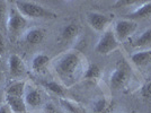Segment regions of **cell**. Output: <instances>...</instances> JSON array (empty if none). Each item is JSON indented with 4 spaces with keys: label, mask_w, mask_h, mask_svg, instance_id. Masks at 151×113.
<instances>
[{
    "label": "cell",
    "mask_w": 151,
    "mask_h": 113,
    "mask_svg": "<svg viewBox=\"0 0 151 113\" xmlns=\"http://www.w3.org/2000/svg\"><path fill=\"white\" fill-rule=\"evenodd\" d=\"M85 61L86 59L80 52L70 50L63 52L53 60V69L59 79L69 85L77 80L80 76H83L87 68L85 67Z\"/></svg>",
    "instance_id": "1"
},
{
    "label": "cell",
    "mask_w": 151,
    "mask_h": 113,
    "mask_svg": "<svg viewBox=\"0 0 151 113\" xmlns=\"http://www.w3.org/2000/svg\"><path fill=\"white\" fill-rule=\"evenodd\" d=\"M16 8L25 18L29 19H54L58 15L50 9L40 5L35 1H26V0H18L15 2Z\"/></svg>",
    "instance_id": "2"
},
{
    "label": "cell",
    "mask_w": 151,
    "mask_h": 113,
    "mask_svg": "<svg viewBox=\"0 0 151 113\" xmlns=\"http://www.w3.org/2000/svg\"><path fill=\"white\" fill-rule=\"evenodd\" d=\"M130 79V67L129 64L122 60L116 63L113 72L109 77V86L113 89H121L126 85Z\"/></svg>",
    "instance_id": "3"
},
{
    "label": "cell",
    "mask_w": 151,
    "mask_h": 113,
    "mask_svg": "<svg viewBox=\"0 0 151 113\" xmlns=\"http://www.w3.org/2000/svg\"><path fill=\"white\" fill-rule=\"evenodd\" d=\"M27 26V18H25L22 14L18 12V9L10 8L8 12V18H7L6 31L10 36H17L24 31Z\"/></svg>",
    "instance_id": "4"
},
{
    "label": "cell",
    "mask_w": 151,
    "mask_h": 113,
    "mask_svg": "<svg viewBox=\"0 0 151 113\" xmlns=\"http://www.w3.org/2000/svg\"><path fill=\"white\" fill-rule=\"evenodd\" d=\"M119 44H120L119 40L115 36L113 30L107 28L105 32H103L101 36L98 40V42L95 46V51L98 54L105 56V54H108L116 50L119 48Z\"/></svg>",
    "instance_id": "5"
},
{
    "label": "cell",
    "mask_w": 151,
    "mask_h": 113,
    "mask_svg": "<svg viewBox=\"0 0 151 113\" xmlns=\"http://www.w3.org/2000/svg\"><path fill=\"white\" fill-rule=\"evenodd\" d=\"M138 28V24L131 20V19H120L117 22H115L114 24V34L116 38L120 41H124L127 38H130L134 32Z\"/></svg>",
    "instance_id": "6"
},
{
    "label": "cell",
    "mask_w": 151,
    "mask_h": 113,
    "mask_svg": "<svg viewBox=\"0 0 151 113\" xmlns=\"http://www.w3.org/2000/svg\"><path fill=\"white\" fill-rule=\"evenodd\" d=\"M111 20H112L111 17L105 15V14L96 13V12H91V13L87 14V23L96 32L106 31Z\"/></svg>",
    "instance_id": "7"
},
{
    "label": "cell",
    "mask_w": 151,
    "mask_h": 113,
    "mask_svg": "<svg viewBox=\"0 0 151 113\" xmlns=\"http://www.w3.org/2000/svg\"><path fill=\"white\" fill-rule=\"evenodd\" d=\"M24 100L27 106L29 107H37L42 103V95L41 92L33 85H26L25 93H24Z\"/></svg>",
    "instance_id": "8"
},
{
    "label": "cell",
    "mask_w": 151,
    "mask_h": 113,
    "mask_svg": "<svg viewBox=\"0 0 151 113\" xmlns=\"http://www.w3.org/2000/svg\"><path fill=\"white\" fill-rule=\"evenodd\" d=\"M8 69L13 77H19L25 71L24 61L17 54H12L8 58Z\"/></svg>",
    "instance_id": "9"
},
{
    "label": "cell",
    "mask_w": 151,
    "mask_h": 113,
    "mask_svg": "<svg viewBox=\"0 0 151 113\" xmlns=\"http://www.w3.org/2000/svg\"><path fill=\"white\" fill-rule=\"evenodd\" d=\"M45 38V32L42 28L38 27H33L29 28L28 31L24 34V40L26 43L32 44V45H36L40 44Z\"/></svg>",
    "instance_id": "10"
},
{
    "label": "cell",
    "mask_w": 151,
    "mask_h": 113,
    "mask_svg": "<svg viewBox=\"0 0 151 113\" xmlns=\"http://www.w3.org/2000/svg\"><path fill=\"white\" fill-rule=\"evenodd\" d=\"M6 104L10 107L13 113H27V105L24 97H16V96H5Z\"/></svg>",
    "instance_id": "11"
},
{
    "label": "cell",
    "mask_w": 151,
    "mask_h": 113,
    "mask_svg": "<svg viewBox=\"0 0 151 113\" xmlns=\"http://www.w3.org/2000/svg\"><path fill=\"white\" fill-rule=\"evenodd\" d=\"M26 83L23 80H16L9 84L5 91V96H16V97H24Z\"/></svg>",
    "instance_id": "12"
},
{
    "label": "cell",
    "mask_w": 151,
    "mask_h": 113,
    "mask_svg": "<svg viewBox=\"0 0 151 113\" xmlns=\"http://www.w3.org/2000/svg\"><path fill=\"white\" fill-rule=\"evenodd\" d=\"M129 19H142V18H148L151 17V1L145 2L141 6L137 8L135 10H133L127 15Z\"/></svg>",
    "instance_id": "13"
},
{
    "label": "cell",
    "mask_w": 151,
    "mask_h": 113,
    "mask_svg": "<svg viewBox=\"0 0 151 113\" xmlns=\"http://www.w3.org/2000/svg\"><path fill=\"white\" fill-rule=\"evenodd\" d=\"M41 84L43 85V87L50 91L52 94L58 95L60 99L64 97V95L67 93V89L64 88L62 84L55 82V80H43V82H41Z\"/></svg>",
    "instance_id": "14"
},
{
    "label": "cell",
    "mask_w": 151,
    "mask_h": 113,
    "mask_svg": "<svg viewBox=\"0 0 151 113\" xmlns=\"http://www.w3.org/2000/svg\"><path fill=\"white\" fill-rule=\"evenodd\" d=\"M51 61L50 56L44 53H38L32 59V70L34 72H40L44 69Z\"/></svg>",
    "instance_id": "15"
},
{
    "label": "cell",
    "mask_w": 151,
    "mask_h": 113,
    "mask_svg": "<svg viewBox=\"0 0 151 113\" xmlns=\"http://www.w3.org/2000/svg\"><path fill=\"white\" fill-rule=\"evenodd\" d=\"M131 61L139 67L147 66L151 62V50H143L133 53L131 56Z\"/></svg>",
    "instance_id": "16"
},
{
    "label": "cell",
    "mask_w": 151,
    "mask_h": 113,
    "mask_svg": "<svg viewBox=\"0 0 151 113\" xmlns=\"http://www.w3.org/2000/svg\"><path fill=\"white\" fill-rule=\"evenodd\" d=\"M95 113H113L114 102L107 100L105 97L98 99L94 103Z\"/></svg>",
    "instance_id": "17"
},
{
    "label": "cell",
    "mask_w": 151,
    "mask_h": 113,
    "mask_svg": "<svg viewBox=\"0 0 151 113\" xmlns=\"http://www.w3.org/2000/svg\"><path fill=\"white\" fill-rule=\"evenodd\" d=\"M101 69L99 68L98 64L96 63H90L87 66V68L83 72V79L87 82H96L101 78Z\"/></svg>",
    "instance_id": "18"
},
{
    "label": "cell",
    "mask_w": 151,
    "mask_h": 113,
    "mask_svg": "<svg viewBox=\"0 0 151 113\" xmlns=\"http://www.w3.org/2000/svg\"><path fill=\"white\" fill-rule=\"evenodd\" d=\"M79 32H80V27L77 23H69L62 28L61 36L63 40H72L78 36Z\"/></svg>",
    "instance_id": "19"
},
{
    "label": "cell",
    "mask_w": 151,
    "mask_h": 113,
    "mask_svg": "<svg viewBox=\"0 0 151 113\" xmlns=\"http://www.w3.org/2000/svg\"><path fill=\"white\" fill-rule=\"evenodd\" d=\"M149 44H151V27L145 30L143 33H141V35L133 41L132 45L135 48H139V46H145Z\"/></svg>",
    "instance_id": "20"
},
{
    "label": "cell",
    "mask_w": 151,
    "mask_h": 113,
    "mask_svg": "<svg viewBox=\"0 0 151 113\" xmlns=\"http://www.w3.org/2000/svg\"><path fill=\"white\" fill-rule=\"evenodd\" d=\"M60 104H61L67 111H69L70 113H85L83 109H82L78 103L67 100V99L61 97V99H60Z\"/></svg>",
    "instance_id": "21"
},
{
    "label": "cell",
    "mask_w": 151,
    "mask_h": 113,
    "mask_svg": "<svg viewBox=\"0 0 151 113\" xmlns=\"http://www.w3.org/2000/svg\"><path fill=\"white\" fill-rule=\"evenodd\" d=\"M8 12H9V9H8V6H7V2L0 0V28L6 30Z\"/></svg>",
    "instance_id": "22"
},
{
    "label": "cell",
    "mask_w": 151,
    "mask_h": 113,
    "mask_svg": "<svg viewBox=\"0 0 151 113\" xmlns=\"http://www.w3.org/2000/svg\"><path fill=\"white\" fill-rule=\"evenodd\" d=\"M141 96L145 100H151V80L147 82L141 87Z\"/></svg>",
    "instance_id": "23"
},
{
    "label": "cell",
    "mask_w": 151,
    "mask_h": 113,
    "mask_svg": "<svg viewBox=\"0 0 151 113\" xmlns=\"http://www.w3.org/2000/svg\"><path fill=\"white\" fill-rule=\"evenodd\" d=\"M5 51H6V42H5L2 33L0 31V58L5 54Z\"/></svg>",
    "instance_id": "24"
},
{
    "label": "cell",
    "mask_w": 151,
    "mask_h": 113,
    "mask_svg": "<svg viewBox=\"0 0 151 113\" xmlns=\"http://www.w3.org/2000/svg\"><path fill=\"white\" fill-rule=\"evenodd\" d=\"M135 1H132V0H123V1H116L114 8H119L120 6H124V5H127V6H131L133 5Z\"/></svg>",
    "instance_id": "25"
},
{
    "label": "cell",
    "mask_w": 151,
    "mask_h": 113,
    "mask_svg": "<svg viewBox=\"0 0 151 113\" xmlns=\"http://www.w3.org/2000/svg\"><path fill=\"white\" fill-rule=\"evenodd\" d=\"M45 112L46 113H58L55 106H53L52 104H46V105H45Z\"/></svg>",
    "instance_id": "26"
},
{
    "label": "cell",
    "mask_w": 151,
    "mask_h": 113,
    "mask_svg": "<svg viewBox=\"0 0 151 113\" xmlns=\"http://www.w3.org/2000/svg\"><path fill=\"white\" fill-rule=\"evenodd\" d=\"M0 113H13V111L10 110V107L8 106L7 104H2L0 106Z\"/></svg>",
    "instance_id": "27"
},
{
    "label": "cell",
    "mask_w": 151,
    "mask_h": 113,
    "mask_svg": "<svg viewBox=\"0 0 151 113\" xmlns=\"http://www.w3.org/2000/svg\"><path fill=\"white\" fill-rule=\"evenodd\" d=\"M5 78V75H4V72L2 71H0V84H1V82H2V79Z\"/></svg>",
    "instance_id": "28"
},
{
    "label": "cell",
    "mask_w": 151,
    "mask_h": 113,
    "mask_svg": "<svg viewBox=\"0 0 151 113\" xmlns=\"http://www.w3.org/2000/svg\"><path fill=\"white\" fill-rule=\"evenodd\" d=\"M0 59H1V58H0Z\"/></svg>",
    "instance_id": "29"
}]
</instances>
